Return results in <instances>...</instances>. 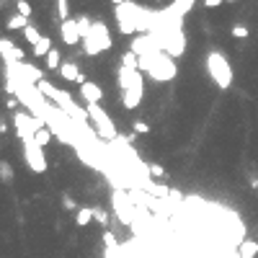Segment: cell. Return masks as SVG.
<instances>
[{
    "mask_svg": "<svg viewBox=\"0 0 258 258\" xmlns=\"http://www.w3.org/2000/svg\"><path fill=\"white\" fill-rule=\"evenodd\" d=\"M59 75H62L65 80H75L78 85L85 83V75L78 70V65H75V62H62V67H59Z\"/></svg>",
    "mask_w": 258,
    "mask_h": 258,
    "instance_id": "obj_13",
    "label": "cell"
},
{
    "mask_svg": "<svg viewBox=\"0 0 258 258\" xmlns=\"http://www.w3.org/2000/svg\"><path fill=\"white\" fill-rule=\"evenodd\" d=\"M47 67H49V70H57V72H59V67H62V62H59V52H57V49H52V52L47 54Z\"/></svg>",
    "mask_w": 258,
    "mask_h": 258,
    "instance_id": "obj_22",
    "label": "cell"
},
{
    "mask_svg": "<svg viewBox=\"0 0 258 258\" xmlns=\"http://www.w3.org/2000/svg\"><path fill=\"white\" fill-rule=\"evenodd\" d=\"M204 5H207V8H220L222 0H204Z\"/></svg>",
    "mask_w": 258,
    "mask_h": 258,
    "instance_id": "obj_31",
    "label": "cell"
},
{
    "mask_svg": "<svg viewBox=\"0 0 258 258\" xmlns=\"http://www.w3.org/2000/svg\"><path fill=\"white\" fill-rule=\"evenodd\" d=\"M0 54H3V62L5 65H10V62H23V57H26V52H21V47H16L13 41H8V39H0Z\"/></svg>",
    "mask_w": 258,
    "mask_h": 258,
    "instance_id": "obj_10",
    "label": "cell"
},
{
    "mask_svg": "<svg viewBox=\"0 0 258 258\" xmlns=\"http://www.w3.org/2000/svg\"><path fill=\"white\" fill-rule=\"evenodd\" d=\"M28 26H31V23H28V18L21 16V13H16V16L8 18V28H21V31H23V28H28Z\"/></svg>",
    "mask_w": 258,
    "mask_h": 258,
    "instance_id": "obj_17",
    "label": "cell"
},
{
    "mask_svg": "<svg viewBox=\"0 0 258 258\" xmlns=\"http://www.w3.org/2000/svg\"><path fill=\"white\" fill-rule=\"evenodd\" d=\"M142 98H145V85H137V88L127 90V93H121V106L127 111H134V109H140Z\"/></svg>",
    "mask_w": 258,
    "mask_h": 258,
    "instance_id": "obj_12",
    "label": "cell"
},
{
    "mask_svg": "<svg viewBox=\"0 0 258 258\" xmlns=\"http://www.w3.org/2000/svg\"><path fill=\"white\" fill-rule=\"evenodd\" d=\"M57 16L67 21L70 18V5H67V0H57Z\"/></svg>",
    "mask_w": 258,
    "mask_h": 258,
    "instance_id": "obj_23",
    "label": "cell"
},
{
    "mask_svg": "<svg viewBox=\"0 0 258 258\" xmlns=\"http://www.w3.org/2000/svg\"><path fill=\"white\" fill-rule=\"evenodd\" d=\"M21 145H23V158H26L28 168H31L34 173H47V158H44V147H39L34 137L21 140Z\"/></svg>",
    "mask_w": 258,
    "mask_h": 258,
    "instance_id": "obj_6",
    "label": "cell"
},
{
    "mask_svg": "<svg viewBox=\"0 0 258 258\" xmlns=\"http://www.w3.org/2000/svg\"><path fill=\"white\" fill-rule=\"evenodd\" d=\"M54 47H52V39H47V36H41V41L39 44H34V49H31V54L34 57H47L49 52H52Z\"/></svg>",
    "mask_w": 258,
    "mask_h": 258,
    "instance_id": "obj_16",
    "label": "cell"
},
{
    "mask_svg": "<svg viewBox=\"0 0 258 258\" xmlns=\"http://www.w3.org/2000/svg\"><path fill=\"white\" fill-rule=\"evenodd\" d=\"M230 34H233L235 39H246V36H248L251 31H248V28L243 26V23H238V26H233V31H230Z\"/></svg>",
    "mask_w": 258,
    "mask_h": 258,
    "instance_id": "obj_27",
    "label": "cell"
},
{
    "mask_svg": "<svg viewBox=\"0 0 258 258\" xmlns=\"http://www.w3.org/2000/svg\"><path fill=\"white\" fill-rule=\"evenodd\" d=\"M83 47H85V54L96 57L106 49H111V36H109V28L101 21H93V31H90L85 39H83Z\"/></svg>",
    "mask_w": 258,
    "mask_h": 258,
    "instance_id": "obj_4",
    "label": "cell"
},
{
    "mask_svg": "<svg viewBox=\"0 0 258 258\" xmlns=\"http://www.w3.org/2000/svg\"><path fill=\"white\" fill-rule=\"evenodd\" d=\"M90 220H96V209H90V207H83L75 212V225L78 227H85Z\"/></svg>",
    "mask_w": 258,
    "mask_h": 258,
    "instance_id": "obj_15",
    "label": "cell"
},
{
    "mask_svg": "<svg viewBox=\"0 0 258 258\" xmlns=\"http://www.w3.org/2000/svg\"><path fill=\"white\" fill-rule=\"evenodd\" d=\"M147 171H150V178H165V168H163V165H158V163H150Z\"/></svg>",
    "mask_w": 258,
    "mask_h": 258,
    "instance_id": "obj_25",
    "label": "cell"
},
{
    "mask_svg": "<svg viewBox=\"0 0 258 258\" xmlns=\"http://www.w3.org/2000/svg\"><path fill=\"white\" fill-rule=\"evenodd\" d=\"M16 10L21 13V16H26V18H31V5H28L26 0H16Z\"/></svg>",
    "mask_w": 258,
    "mask_h": 258,
    "instance_id": "obj_26",
    "label": "cell"
},
{
    "mask_svg": "<svg viewBox=\"0 0 258 258\" xmlns=\"http://www.w3.org/2000/svg\"><path fill=\"white\" fill-rule=\"evenodd\" d=\"M23 39H26L28 44H31V47H34V44H39V41H41L39 28H36V26H28V28H23Z\"/></svg>",
    "mask_w": 258,
    "mask_h": 258,
    "instance_id": "obj_19",
    "label": "cell"
},
{
    "mask_svg": "<svg viewBox=\"0 0 258 258\" xmlns=\"http://www.w3.org/2000/svg\"><path fill=\"white\" fill-rule=\"evenodd\" d=\"M52 137H54V134L49 132V127H44V129H39V132H36V137H34V140H36V145H39V147H47V145L52 142Z\"/></svg>",
    "mask_w": 258,
    "mask_h": 258,
    "instance_id": "obj_18",
    "label": "cell"
},
{
    "mask_svg": "<svg viewBox=\"0 0 258 258\" xmlns=\"http://www.w3.org/2000/svg\"><path fill=\"white\" fill-rule=\"evenodd\" d=\"M96 220H98L101 225H106V222H109V217H106V212H103V209H96Z\"/></svg>",
    "mask_w": 258,
    "mask_h": 258,
    "instance_id": "obj_30",
    "label": "cell"
},
{
    "mask_svg": "<svg viewBox=\"0 0 258 258\" xmlns=\"http://www.w3.org/2000/svg\"><path fill=\"white\" fill-rule=\"evenodd\" d=\"M132 127H134V132H140V134H150V127L145 124V121H140V119H137V121H134V124H132Z\"/></svg>",
    "mask_w": 258,
    "mask_h": 258,
    "instance_id": "obj_28",
    "label": "cell"
},
{
    "mask_svg": "<svg viewBox=\"0 0 258 258\" xmlns=\"http://www.w3.org/2000/svg\"><path fill=\"white\" fill-rule=\"evenodd\" d=\"M111 3H114V5H121V3H127V0H111Z\"/></svg>",
    "mask_w": 258,
    "mask_h": 258,
    "instance_id": "obj_32",
    "label": "cell"
},
{
    "mask_svg": "<svg viewBox=\"0 0 258 258\" xmlns=\"http://www.w3.org/2000/svg\"><path fill=\"white\" fill-rule=\"evenodd\" d=\"M0 171H3V181H5V184H8V181H10V176H13V171L8 168V163H5V160L0 163Z\"/></svg>",
    "mask_w": 258,
    "mask_h": 258,
    "instance_id": "obj_29",
    "label": "cell"
},
{
    "mask_svg": "<svg viewBox=\"0 0 258 258\" xmlns=\"http://www.w3.org/2000/svg\"><path fill=\"white\" fill-rule=\"evenodd\" d=\"M194 3H196V0H173V5L178 8V13H184V16L194 8Z\"/></svg>",
    "mask_w": 258,
    "mask_h": 258,
    "instance_id": "obj_24",
    "label": "cell"
},
{
    "mask_svg": "<svg viewBox=\"0 0 258 258\" xmlns=\"http://www.w3.org/2000/svg\"><path fill=\"white\" fill-rule=\"evenodd\" d=\"M227 3H238V0H227Z\"/></svg>",
    "mask_w": 258,
    "mask_h": 258,
    "instance_id": "obj_33",
    "label": "cell"
},
{
    "mask_svg": "<svg viewBox=\"0 0 258 258\" xmlns=\"http://www.w3.org/2000/svg\"><path fill=\"white\" fill-rule=\"evenodd\" d=\"M80 98L85 101V106H88V103H101V101H103V90H101L98 83L85 80V83L80 85Z\"/></svg>",
    "mask_w": 258,
    "mask_h": 258,
    "instance_id": "obj_11",
    "label": "cell"
},
{
    "mask_svg": "<svg viewBox=\"0 0 258 258\" xmlns=\"http://www.w3.org/2000/svg\"><path fill=\"white\" fill-rule=\"evenodd\" d=\"M13 124H16V134H18V140H28V137H36V132L47 127V121L34 116V114H13Z\"/></svg>",
    "mask_w": 258,
    "mask_h": 258,
    "instance_id": "obj_5",
    "label": "cell"
},
{
    "mask_svg": "<svg viewBox=\"0 0 258 258\" xmlns=\"http://www.w3.org/2000/svg\"><path fill=\"white\" fill-rule=\"evenodd\" d=\"M207 70H209V78L220 90H227L233 85V67L227 62V57L222 52H209L207 54Z\"/></svg>",
    "mask_w": 258,
    "mask_h": 258,
    "instance_id": "obj_3",
    "label": "cell"
},
{
    "mask_svg": "<svg viewBox=\"0 0 258 258\" xmlns=\"http://www.w3.org/2000/svg\"><path fill=\"white\" fill-rule=\"evenodd\" d=\"M140 70L147 72L150 78L158 80V83H168L178 75V67L173 62V57L168 52H163V49L147 54V57H140Z\"/></svg>",
    "mask_w": 258,
    "mask_h": 258,
    "instance_id": "obj_1",
    "label": "cell"
},
{
    "mask_svg": "<svg viewBox=\"0 0 258 258\" xmlns=\"http://www.w3.org/2000/svg\"><path fill=\"white\" fill-rule=\"evenodd\" d=\"M258 256V240H243L238 246V258H256Z\"/></svg>",
    "mask_w": 258,
    "mask_h": 258,
    "instance_id": "obj_14",
    "label": "cell"
},
{
    "mask_svg": "<svg viewBox=\"0 0 258 258\" xmlns=\"http://www.w3.org/2000/svg\"><path fill=\"white\" fill-rule=\"evenodd\" d=\"M116 83H119V90H121V93H127V90L137 88V85H145L142 70H134V67H124V65H119Z\"/></svg>",
    "mask_w": 258,
    "mask_h": 258,
    "instance_id": "obj_7",
    "label": "cell"
},
{
    "mask_svg": "<svg viewBox=\"0 0 258 258\" xmlns=\"http://www.w3.org/2000/svg\"><path fill=\"white\" fill-rule=\"evenodd\" d=\"M78 28H80V36L85 39L90 31H93V21H90L88 16H80V18H78Z\"/></svg>",
    "mask_w": 258,
    "mask_h": 258,
    "instance_id": "obj_21",
    "label": "cell"
},
{
    "mask_svg": "<svg viewBox=\"0 0 258 258\" xmlns=\"http://www.w3.org/2000/svg\"><path fill=\"white\" fill-rule=\"evenodd\" d=\"M85 111H88V119L93 121V129H96V134L106 142V145H111V142H116V127H114V121H111V116H109V111L103 109L101 103H88L85 106Z\"/></svg>",
    "mask_w": 258,
    "mask_h": 258,
    "instance_id": "obj_2",
    "label": "cell"
},
{
    "mask_svg": "<svg viewBox=\"0 0 258 258\" xmlns=\"http://www.w3.org/2000/svg\"><path fill=\"white\" fill-rule=\"evenodd\" d=\"M111 204H114V209H116V217L124 222V225H132V217H134V207H132V199L121 191V189H116L114 194H111Z\"/></svg>",
    "mask_w": 258,
    "mask_h": 258,
    "instance_id": "obj_8",
    "label": "cell"
},
{
    "mask_svg": "<svg viewBox=\"0 0 258 258\" xmlns=\"http://www.w3.org/2000/svg\"><path fill=\"white\" fill-rule=\"evenodd\" d=\"M59 39H62L67 47H75L78 41H83L80 28H78V18H67V21L59 23Z\"/></svg>",
    "mask_w": 258,
    "mask_h": 258,
    "instance_id": "obj_9",
    "label": "cell"
},
{
    "mask_svg": "<svg viewBox=\"0 0 258 258\" xmlns=\"http://www.w3.org/2000/svg\"><path fill=\"white\" fill-rule=\"evenodd\" d=\"M121 65H124V67H134V70H140V57L134 54V52H124V54H121Z\"/></svg>",
    "mask_w": 258,
    "mask_h": 258,
    "instance_id": "obj_20",
    "label": "cell"
}]
</instances>
